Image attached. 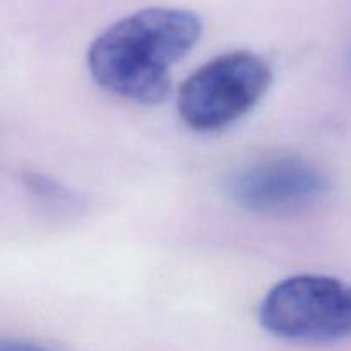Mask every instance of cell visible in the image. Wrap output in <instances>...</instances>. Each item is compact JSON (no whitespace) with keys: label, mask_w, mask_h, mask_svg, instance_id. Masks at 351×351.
<instances>
[{"label":"cell","mask_w":351,"mask_h":351,"mask_svg":"<svg viewBox=\"0 0 351 351\" xmlns=\"http://www.w3.org/2000/svg\"><path fill=\"white\" fill-rule=\"evenodd\" d=\"M202 23L192 10L151 7L103 31L88 51L93 79L117 96L156 105L171 88V69L197 45Z\"/></svg>","instance_id":"6da1fadb"},{"label":"cell","mask_w":351,"mask_h":351,"mask_svg":"<svg viewBox=\"0 0 351 351\" xmlns=\"http://www.w3.org/2000/svg\"><path fill=\"white\" fill-rule=\"evenodd\" d=\"M271 82L266 60L252 51H228L185 79L178 89V113L199 132L225 129L261 101Z\"/></svg>","instance_id":"7a4b0ae2"},{"label":"cell","mask_w":351,"mask_h":351,"mask_svg":"<svg viewBox=\"0 0 351 351\" xmlns=\"http://www.w3.org/2000/svg\"><path fill=\"white\" fill-rule=\"evenodd\" d=\"M259 321L287 341L326 345L351 338V285L338 278L300 274L271 288Z\"/></svg>","instance_id":"3957f363"},{"label":"cell","mask_w":351,"mask_h":351,"mask_svg":"<svg viewBox=\"0 0 351 351\" xmlns=\"http://www.w3.org/2000/svg\"><path fill=\"white\" fill-rule=\"evenodd\" d=\"M239 208L264 216L304 211L324 199L329 178L319 167L302 158H273L237 170L225 185Z\"/></svg>","instance_id":"277c9868"},{"label":"cell","mask_w":351,"mask_h":351,"mask_svg":"<svg viewBox=\"0 0 351 351\" xmlns=\"http://www.w3.org/2000/svg\"><path fill=\"white\" fill-rule=\"evenodd\" d=\"M24 184L33 194L40 195L45 199H62L67 195V192L60 187L55 180L38 173L24 175Z\"/></svg>","instance_id":"5b68a950"},{"label":"cell","mask_w":351,"mask_h":351,"mask_svg":"<svg viewBox=\"0 0 351 351\" xmlns=\"http://www.w3.org/2000/svg\"><path fill=\"white\" fill-rule=\"evenodd\" d=\"M0 351H53L43 345L31 341H23V339H5L0 338Z\"/></svg>","instance_id":"8992f818"}]
</instances>
